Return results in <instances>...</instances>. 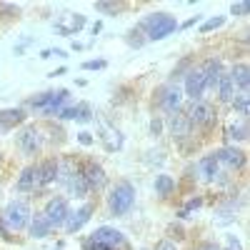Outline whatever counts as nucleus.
<instances>
[{"label":"nucleus","instance_id":"5701e85b","mask_svg":"<svg viewBox=\"0 0 250 250\" xmlns=\"http://www.w3.org/2000/svg\"><path fill=\"white\" fill-rule=\"evenodd\" d=\"M173 190H175V180H173L170 175H158V178H155V193H158L160 198H168Z\"/></svg>","mask_w":250,"mask_h":250},{"label":"nucleus","instance_id":"f257e3e1","mask_svg":"<svg viewBox=\"0 0 250 250\" xmlns=\"http://www.w3.org/2000/svg\"><path fill=\"white\" fill-rule=\"evenodd\" d=\"M220 73H223L220 60L210 58V60L200 62L198 68H193L190 73L185 75V95L190 98L193 103H195V100H203V93H205L208 88H215Z\"/></svg>","mask_w":250,"mask_h":250},{"label":"nucleus","instance_id":"a878e982","mask_svg":"<svg viewBox=\"0 0 250 250\" xmlns=\"http://www.w3.org/2000/svg\"><path fill=\"white\" fill-rule=\"evenodd\" d=\"M220 25H225V18L223 15H218V18H210V20H205L203 23V33H210V30H215V28H220Z\"/></svg>","mask_w":250,"mask_h":250},{"label":"nucleus","instance_id":"ddd939ff","mask_svg":"<svg viewBox=\"0 0 250 250\" xmlns=\"http://www.w3.org/2000/svg\"><path fill=\"white\" fill-rule=\"evenodd\" d=\"M90 215H93V205L90 203H85V205H80L78 210H73V213H68V218H65V230L68 233H78L83 225H85L88 220H90Z\"/></svg>","mask_w":250,"mask_h":250},{"label":"nucleus","instance_id":"cd10ccee","mask_svg":"<svg viewBox=\"0 0 250 250\" xmlns=\"http://www.w3.org/2000/svg\"><path fill=\"white\" fill-rule=\"evenodd\" d=\"M230 13H233V15L245 18V15L250 13V3H233V5H230Z\"/></svg>","mask_w":250,"mask_h":250},{"label":"nucleus","instance_id":"423d86ee","mask_svg":"<svg viewBox=\"0 0 250 250\" xmlns=\"http://www.w3.org/2000/svg\"><path fill=\"white\" fill-rule=\"evenodd\" d=\"M65 100H68V90H58V93H43V95L33 98L30 105L43 115H58L62 105H65Z\"/></svg>","mask_w":250,"mask_h":250},{"label":"nucleus","instance_id":"9d476101","mask_svg":"<svg viewBox=\"0 0 250 250\" xmlns=\"http://www.w3.org/2000/svg\"><path fill=\"white\" fill-rule=\"evenodd\" d=\"M83 178H85V185H88V190H100V188H105L108 178H105V170L100 168V165L95 160H88L85 165H83Z\"/></svg>","mask_w":250,"mask_h":250},{"label":"nucleus","instance_id":"f03ea898","mask_svg":"<svg viewBox=\"0 0 250 250\" xmlns=\"http://www.w3.org/2000/svg\"><path fill=\"white\" fill-rule=\"evenodd\" d=\"M143 30L148 35V40H165L178 30V20L170 13H150L143 20Z\"/></svg>","mask_w":250,"mask_h":250},{"label":"nucleus","instance_id":"473e14b6","mask_svg":"<svg viewBox=\"0 0 250 250\" xmlns=\"http://www.w3.org/2000/svg\"><path fill=\"white\" fill-rule=\"evenodd\" d=\"M0 235H3V240H13V235H10V230H8V228H5L3 218H0Z\"/></svg>","mask_w":250,"mask_h":250},{"label":"nucleus","instance_id":"1a4fd4ad","mask_svg":"<svg viewBox=\"0 0 250 250\" xmlns=\"http://www.w3.org/2000/svg\"><path fill=\"white\" fill-rule=\"evenodd\" d=\"M68 213H70V210H68V203L62 200V198H53V200H48V205H45L43 218L48 220L50 228H62V225H65Z\"/></svg>","mask_w":250,"mask_h":250},{"label":"nucleus","instance_id":"7c9ffc66","mask_svg":"<svg viewBox=\"0 0 250 250\" xmlns=\"http://www.w3.org/2000/svg\"><path fill=\"white\" fill-rule=\"evenodd\" d=\"M105 68V60H85L83 62V70H103Z\"/></svg>","mask_w":250,"mask_h":250},{"label":"nucleus","instance_id":"f3484780","mask_svg":"<svg viewBox=\"0 0 250 250\" xmlns=\"http://www.w3.org/2000/svg\"><path fill=\"white\" fill-rule=\"evenodd\" d=\"M23 120H25V110H23V108H8V110H0V133L13 130L15 125H20Z\"/></svg>","mask_w":250,"mask_h":250},{"label":"nucleus","instance_id":"aec40b11","mask_svg":"<svg viewBox=\"0 0 250 250\" xmlns=\"http://www.w3.org/2000/svg\"><path fill=\"white\" fill-rule=\"evenodd\" d=\"M15 188H18L20 193H30V190H35V188H38V170H35V165H30V168H25L23 173H20Z\"/></svg>","mask_w":250,"mask_h":250},{"label":"nucleus","instance_id":"6ab92c4d","mask_svg":"<svg viewBox=\"0 0 250 250\" xmlns=\"http://www.w3.org/2000/svg\"><path fill=\"white\" fill-rule=\"evenodd\" d=\"M215 88H218V98L223 103H233L235 100V85H233V80H230V75H228V73H220Z\"/></svg>","mask_w":250,"mask_h":250},{"label":"nucleus","instance_id":"e433bc0d","mask_svg":"<svg viewBox=\"0 0 250 250\" xmlns=\"http://www.w3.org/2000/svg\"><path fill=\"white\" fill-rule=\"evenodd\" d=\"M153 133H160V120H153Z\"/></svg>","mask_w":250,"mask_h":250},{"label":"nucleus","instance_id":"6e6552de","mask_svg":"<svg viewBox=\"0 0 250 250\" xmlns=\"http://www.w3.org/2000/svg\"><path fill=\"white\" fill-rule=\"evenodd\" d=\"M18 145L25 155H38L43 150V133H40V128H35V125L23 128L18 133Z\"/></svg>","mask_w":250,"mask_h":250},{"label":"nucleus","instance_id":"f704fd0d","mask_svg":"<svg viewBox=\"0 0 250 250\" xmlns=\"http://www.w3.org/2000/svg\"><path fill=\"white\" fill-rule=\"evenodd\" d=\"M78 140H80L83 145H90V143H93V138H90V133H80V135H78Z\"/></svg>","mask_w":250,"mask_h":250},{"label":"nucleus","instance_id":"72a5a7b5","mask_svg":"<svg viewBox=\"0 0 250 250\" xmlns=\"http://www.w3.org/2000/svg\"><path fill=\"white\" fill-rule=\"evenodd\" d=\"M193 250H220L215 243H200L198 248H193Z\"/></svg>","mask_w":250,"mask_h":250},{"label":"nucleus","instance_id":"f8f14e48","mask_svg":"<svg viewBox=\"0 0 250 250\" xmlns=\"http://www.w3.org/2000/svg\"><path fill=\"white\" fill-rule=\"evenodd\" d=\"M215 160L220 165H225V168L238 170V168H243V165H245V153L238 150V148H233V145H228V148H220L215 153Z\"/></svg>","mask_w":250,"mask_h":250},{"label":"nucleus","instance_id":"a211bd4d","mask_svg":"<svg viewBox=\"0 0 250 250\" xmlns=\"http://www.w3.org/2000/svg\"><path fill=\"white\" fill-rule=\"evenodd\" d=\"M233 80V85L240 88L243 95H248V85H250V68L248 62H238V65H233V73H228Z\"/></svg>","mask_w":250,"mask_h":250},{"label":"nucleus","instance_id":"4be33fe9","mask_svg":"<svg viewBox=\"0 0 250 250\" xmlns=\"http://www.w3.org/2000/svg\"><path fill=\"white\" fill-rule=\"evenodd\" d=\"M170 130H173V138H185L188 133H190V123H188L185 115L173 113V118H170Z\"/></svg>","mask_w":250,"mask_h":250},{"label":"nucleus","instance_id":"c9c22d12","mask_svg":"<svg viewBox=\"0 0 250 250\" xmlns=\"http://www.w3.org/2000/svg\"><path fill=\"white\" fill-rule=\"evenodd\" d=\"M198 20H200V15H195V18H190V20H188V23H185L183 28H190V25H195V23H198Z\"/></svg>","mask_w":250,"mask_h":250},{"label":"nucleus","instance_id":"412c9836","mask_svg":"<svg viewBox=\"0 0 250 250\" xmlns=\"http://www.w3.org/2000/svg\"><path fill=\"white\" fill-rule=\"evenodd\" d=\"M28 225H30V235H33V238H48V235H50V230H53V228L48 225V220L43 218V213L33 215Z\"/></svg>","mask_w":250,"mask_h":250},{"label":"nucleus","instance_id":"4468645a","mask_svg":"<svg viewBox=\"0 0 250 250\" xmlns=\"http://www.w3.org/2000/svg\"><path fill=\"white\" fill-rule=\"evenodd\" d=\"M83 25H85V18H83L80 13H65V15H60L55 20V30H60L62 35H73Z\"/></svg>","mask_w":250,"mask_h":250},{"label":"nucleus","instance_id":"393cba45","mask_svg":"<svg viewBox=\"0 0 250 250\" xmlns=\"http://www.w3.org/2000/svg\"><path fill=\"white\" fill-rule=\"evenodd\" d=\"M90 118H93V110H90L88 103H80V105H75V120H78V123H88Z\"/></svg>","mask_w":250,"mask_h":250},{"label":"nucleus","instance_id":"c756f323","mask_svg":"<svg viewBox=\"0 0 250 250\" xmlns=\"http://www.w3.org/2000/svg\"><path fill=\"white\" fill-rule=\"evenodd\" d=\"M235 108H238V113L240 115H248V95H235Z\"/></svg>","mask_w":250,"mask_h":250},{"label":"nucleus","instance_id":"2f4dec72","mask_svg":"<svg viewBox=\"0 0 250 250\" xmlns=\"http://www.w3.org/2000/svg\"><path fill=\"white\" fill-rule=\"evenodd\" d=\"M155 250H178V245L170 243V240H160V243L155 245Z\"/></svg>","mask_w":250,"mask_h":250},{"label":"nucleus","instance_id":"2eb2a0df","mask_svg":"<svg viewBox=\"0 0 250 250\" xmlns=\"http://www.w3.org/2000/svg\"><path fill=\"white\" fill-rule=\"evenodd\" d=\"M35 170H38V188H45V185H50V183H55L58 180V170H60V165H58V160H43L40 165H35Z\"/></svg>","mask_w":250,"mask_h":250},{"label":"nucleus","instance_id":"c85d7f7f","mask_svg":"<svg viewBox=\"0 0 250 250\" xmlns=\"http://www.w3.org/2000/svg\"><path fill=\"white\" fill-rule=\"evenodd\" d=\"M123 8V3H98L95 5V10H100V13H118Z\"/></svg>","mask_w":250,"mask_h":250},{"label":"nucleus","instance_id":"dca6fc26","mask_svg":"<svg viewBox=\"0 0 250 250\" xmlns=\"http://www.w3.org/2000/svg\"><path fill=\"white\" fill-rule=\"evenodd\" d=\"M198 173H200V178H203L205 183H215V180L220 178V163L215 160V153L200 158V163H198Z\"/></svg>","mask_w":250,"mask_h":250},{"label":"nucleus","instance_id":"0eeeda50","mask_svg":"<svg viewBox=\"0 0 250 250\" xmlns=\"http://www.w3.org/2000/svg\"><path fill=\"white\" fill-rule=\"evenodd\" d=\"M185 118H188V123H190V128L193 125H198V128H210V125L215 123V108L205 100H195L193 105L188 108Z\"/></svg>","mask_w":250,"mask_h":250},{"label":"nucleus","instance_id":"39448f33","mask_svg":"<svg viewBox=\"0 0 250 250\" xmlns=\"http://www.w3.org/2000/svg\"><path fill=\"white\" fill-rule=\"evenodd\" d=\"M0 218H3V223H5V228L10 233H18L30 223L33 213H30V205L25 200H10L5 205V210L0 213Z\"/></svg>","mask_w":250,"mask_h":250},{"label":"nucleus","instance_id":"b1692460","mask_svg":"<svg viewBox=\"0 0 250 250\" xmlns=\"http://www.w3.org/2000/svg\"><path fill=\"white\" fill-rule=\"evenodd\" d=\"M228 138L230 140H245L248 138V125H245V120L243 123H238V125H230V128H228Z\"/></svg>","mask_w":250,"mask_h":250},{"label":"nucleus","instance_id":"9b49d317","mask_svg":"<svg viewBox=\"0 0 250 250\" xmlns=\"http://www.w3.org/2000/svg\"><path fill=\"white\" fill-rule=\"evenodd\" d=\"M160 108L168 113V115H173V113H178L180 110V105H183V90L178 88V85H165L163 90H160Z\"/></svg>","mask_w":250,"mask_h":250},{"label":"nucleus","instance_id":"20e7f679","mask_svg":"<svg viewBox=\"0 0 250 250\" xmlns=\"http://www.w3.org/2000/svg\"><path fill=\"white\" fill-rule=\"evenodd\" d=\"M135 203V188L128 180H120L113 185V190L108 195V208L113 215H125Z\"/></svg>","mask_w":250,"mask_h":250},{"label":"nucleus","instance_id":"7ed1b4c3","mask_svg":"<svg viewBox=\"0 0 250 250\" xmlns=\"http://www.w3.org/2000/svg\"><path fill=\"white\" fill-rule=\"evenodd\" d=\"M128 248V240L125 235L118 230V228L103 225L90 235V240L85 243V250H125Z\"/></svg>","mask_w":250,"mask_h":250},{"label":"nucleus","instance_id":"bb28decb","mask_svg":"<svg viewBox=\"0 0 250 250\" xmlns=\"http://www.w3.org/2000/svg\"><path fill=\"white\" fill-rule=\"evenodd\" d=\"M200 205H203V200H200V198H190V200H188V205H185L183 210H180V218H188V215H190L193 210H198Z\"/></svg>","mask_w":250,"mask_h":250}]
</instances>
